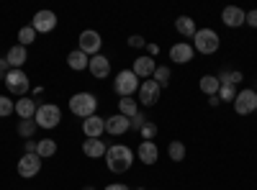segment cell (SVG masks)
<instances>
[{
	"label": "cell",
	"mask_w": 257,
	"mask_h": 190,
	"mask_svg": "<svg viewBox=\"0 0 257 190\" xmlns=\"http://www.w3.org/2000/svg\"><path fill=\"white\" fill-rule=\"evenodd\" d=\"M134 149L132 146H126V144H111L108 146V152H105V164H108V170L113 172V175H123V172H128V167L134 164Z\"/></svg>",
	"instance_id": "6da1fadb"
},
{
	"label": "cell",
	"mask_w": 257,
	"mask_h": 190,
	"mask_svg": "<svg viewBox=\"0 0 257 190\" xmlns=\"http://www.w3.org/2000/svg\"><path fill=\"white\" fill-rule=\"evenodd\" d=\"M70 113L72 116H77V118H90V116H95V111H98V98L93 95V93H75L72 98H70Z\"/></svg>",
	"instance_id": "7a4b0ae2"
},
{
	"label": "cell",
	"mask_w": 257,
	"mask_h": 190,
	"mask_svg": "<svg viewBox=\"0 0 257 190\" xmlns=\"http://www.w3.org/2000/svg\"><path fill=\"white\" fill-rule=\"evenodd\" d=\"M34 121H36L39 129L52 131V129H57V126L62 123V108H59V105H54V103H39Z\"/></svg>",
	"instance_id": "3957f363"
},
{
	"label": "cell",
	"mask_w": 257,
	"mask_h": 190,
	"mask_svg": "<svg viewBox=\"0 0 257 190\" xmlns=\"http://www.w3.org/2000/svg\"><path fill=\"white\" fill-rule=\"evenodd\" d=\"M219 47H221V39L213 29H198L196 36H193V49H196L198 54L211 57V54L219 52Z\"/></svg>",
	"instance_id": "277c9868"
},
{
	"label": "cell",
	"mask_w": 257,
	"mask_h": 190,
	"mask_svg": "<svg viewBox=\"0 0 257 190\" xmlns=\"http://www.w3.org/2000/svg\"><path fill=\"white\" fill-rule=\"evenodd\" d=\"M139 77L132 72V70H121L116 75V82H113V90L121 95V98H134V93H139Z\"/></svg>",
	"instance_id": "5b68a950"
},
{
	"label": "cell",
	"mask_w": 257,
	"mask_h": 190,
	"mask_svg": "<svg viewBox=\"0 0 257 190\" xmlns=\"http://www.w3.org/2000/svg\"><path fill=\"white\" fill-rule=\"evenodd\" d=\"M160 93H162V88L157 85V82L149 77V80H144L142 85H139V93H137V103H139V108H152V105L160 100Z\"/></svg>",
	"instance_id": "8992f818"
},
{
	"label": "cell",
	"mask_w": 257,
	"mask_h": 190,
	"mask_svg": "<svg viewBox=\"0 0 257 190\" xmlns=\"http://www.w3.org/2000/svg\"><path fill=\"white\" fill-rule=\"evenodd\" d=\"M6 88H8L13 95L24 98V95L29 93V88H31V80H29V75H26L24 70H11V72L6 75Z\"/></svg>",
	"instance_id": "52a82bcc"
},
{
	"label": "cell",
	"mask_w": 257,
	"mask_h": 190,
	"mask_svg": "<svg viewBox=\"0 0 257 190\" xmlns=\"http://www.w3.org/2000/svg\"><path fill=\"white\" fill-rule=\"evenodd\" d=\"M100 47H103V39H100V34H98V31H93V29L82 31V34L77 36V49H80V52H85L88 57L100 54Z\"/></svg>",
	"instance_id": "ba28073f"
},
{
	"label": "cell",
	"mask_w": 257,
	"mask_h": 190,
	"mask_svg": "<svg viewBox=\"0 0 257 190\" xmlns=\"http://www.w3.org/2000/svg\"><path fill=\"white\" fill-rule=\"evenodd\" d=\"M41 159L39 154H24L18 159V164H16V172H18V177H24V180H31V177H36L39 172H41Z\"/></svg>",
	"instance_id": "9c48e42d"
},
{
	"label": "cell",
	"mask_w": 257,
	"mask_h": 190,
	"mask_svg": "<svg viewBox=\"0 0 257 190\" xmlns=\"http://www.w3.org/2000/svg\"><path fill=\"white\" fill-rule=\"evenodd\" d=\"M234 111H237L239 116H249L257 111V90L252 88H244L237 93V98H234Z\"/></svg>",
	"instance_id": "30bf717a"
},
{
	"label": "cell",
	"mask_w": 257,
	"mask_h": 190,
	"mask_svg": "<svg viewBox=\"0 0 257 190\" xmlns=\"http://www.w3.org/2000/svg\"><path fill=\"white\" fill-rule=\"evenodd\" d=\"M31 26L36 34H52L57 29V13L54 11H36L34 18H31Z\"/></svg>",
	"instance_id": "8fae6325"
},
{
	"label": "cell",
	"mask_w": 257,
	"mask_h": 190,
	"mask_svg": "<svg viewBox=\"0 0 257 190\" xmlns=\"http://www.w3.org/2000/svg\"><path fill=\"white\" fill-rule=\"evenodd\" d=\"M193 57H196V49H193L190 41H175L170 47V59L175 65H188V62H193Z\"/></svg>",
	"instance_id": "7c38bea8"
},
{
	"label": "cell",
	"mask_w": 257,
	"mask_h": 190,
	"mask_svg": "<svg viewBox=\"0 0 257 190\" xmlns=\"http://www.w3.org/2000/svg\"><path fill=\"white\" fill-rule=\"evenodd\" d=\"M221 21H224V26H229V29H239V26H244V21H247V11H242L239 6H226L221 11Z\"/></svg>",
	"instance_id": "4fadbf2b"
},
{
	"label": "cell",
	"mask_w": 257,
	"mask_h": 190,
	"mask_svg": "<svg viewBox=\"0 0 257 190\" xmlns=\"http://www.w3.org/2000/svg\"><path fill=\"white\" fill-rule=\"evenodd\" d=\"M155 70H157V62H155L152 57H147V54L137 57L134 65H132V72H134L139 80H149V77L155 75Z\"/></svg>",
	"instance_id": "5bb4252c"
},
{
	"label": "cell",
	"mask_w": 257,
	"mask_h": 190,
	"mask_svg": "<svg viewBox=\"0 0 257 190\" xmlns=\"http://www.w3.org/2000/svg\"><path fill=\"white\" fill-rule=\"evenodd\" d=\"M88 70H90V75L95 80H105V77L111 75V59L105 57V54H95V57H90Z\"/></svg>",
	"instance_id": "9a60e30c"
},
{
	"label": "cell",
	"mask_w": 257,
	"mask_h": 190,
	"mask_svg": "<svg viewBox=\"0 0 257 190\" xmlns=\"http://www.w3.org/2000/svg\"><path fill=\"white\" fill-rule=\"evenodd\" d=\"M137 157H139V162L142 164H157V159H160V149H157V144L155 141H142L139 146H137V152H134Z\"/></svg>",
	"instance_id": "2e32d148"
},
{
	"label": "cell",
	"mask_w": 257,
	"mask_h": 190,
	"mask_svg": "<svg viewBox=\"0 0 257 190\" xmlns=\"http://www.w3.org/2000/svg\"><path fill=\"white\" fill-rule=\"evenodd\" d=\"M82 134H85V139H100L105 134V118H100V116L85 118L82 121Z\"/></svg>",
	"instance_id": "e0dca14e"
},
{
	"label": "cell",
	"mask_w": 257,
	"mask_h": 190,
	"mask_svg": "<svg viewBox=\"0 0 257 190\" xmlns=\"http://www.w3.org/2000/svg\"><path fill=\"white\" fill-rule=\"evenodd\" d=\"M128 129H132V126H128V118L121 116V113L105 118V134H111V136H123V134H128Z\"/></svg>",
	"instance_id": "ac0fdd59"
},
{
	"label": "cell",
	"mask_w": 257,
	"mask_h": 190,
	"mask_svg": "<svg viewBox=\"0 0 257 190\" xmlns=\"http://www.w3.org/2000/svg\"><path fill=\"white\" fill-rule=\"evenodd\" d=\"M6 62L11 65V70H24V65L29 62V49L21 47V44H13L6 54Z\"/></svg>",
	"instance_id": "d6986e66"
},
{
	"label": "cell",
	"mask_w": 257,
	"mask_h": 190,
	"mask_svg": "<svg viewBox=\"0 0 257 190\" xmlns=\"http://www.w3.org/2000/svg\"><path fill=\"white\" fill-rule=\"evenodd\" d=\"M105 152H108V146H105L103 139H85L82 141V154L90 157V159H103Z\"/></svg>",
	"instance_id": "ffe728a7"
},
{
	"label": "cell",
	"mask_w": 257,
	"mask_h": 190,
	"mask_svg": "<svg viewBox=\"0 0 257 190\" xmlns=\"http://www.w3.org/2000/svg\"><path fill=\"white\" fill-rule=\"evenodd\" d=\"M36 108H39V103H36L34 98H29V95H24V98L16 100V113H18L21 121H31V118L36 116Z\"/></svg>",
	"instance_id": "44dd1931"
},
{
	"label": "cell",
	"mask_w": 257,
	"mask_h": 190,
	"mask_svg": "<svg viewBox=\"0 0 257 190\" xmlns=\"http://www.w3.org/2000/svg\"><path fill=\"white\" fill-rule=\"evenodd\" d=\"M67 65H70V70L82 72V70H88V65H90V57L85 54V52H80V49H72V52L67 54Z\"/></svg>",
	"instance_id": "7402d4cb"
},
{
	"label": "cell",
	"mask_w": 257,
	"mask_h": 190,
	"mask_svg": "<svg viewBox=\"0 0 257 190\" xmlns=\"http://www.w3.org/2000/svg\"><path fill=\"white\" fill-rule=\"evenodd\" d=\"M175 31H178L180 36L193 39V36H196V31H198V26H196V21H193L190 16H178V18H175Z\"/></svg>",
	"instance_id": "603a6c76"
},
{
	"label": "cell",
	"mask_w": 257,
	"mask_h": 190,
	"mask_svg": "<svg viewBox=\"0 0 257 190\" xmlns=\"http://www.w3.org/2000/svg\"><path fill=\"white\" fill-rule=\"evenodd\" d=\"M198 88H201V93L203 95H219V88H221V82H219V77L216 75H203L201 77V82H198Z\"/></svg>",
	"instance_id": "cb8c5ba5"
},
{
	"label": "cell",
	"mask_w": 257,
	"mask_h": 190,
	"mask_svg": "<svg viewBox=\"0 0 257 190\" xmlns=\"http://www.w3.org/2000/svg\"><path fill=\"white\" fill-rule=\"evenodd\" d=\"M139 111H142V108H139V103H137L134 98H121V100H118V113H121V116L134 118Z\"/></svg>",
	"instance_id": "d4e9b609"
},
{
	"label": "cell",
	"mask_w": 257,
	"mask_h": 190,
	"mask_svg": "<svg viewBox=\"0 0 257 190\" xmlns=\"http://www.w3.org/2000/svg\"><path fill=\"white\" fill-rule=\"evenodd\" d=\"M36 154H39L41 159L54 157V154H57V141H54V139H41V141L36 144Z\"/></svg>",
	"instance_id": "484cf974"
},
{
	"label": "cell",
	"mask_w": 257,
	"mask_h": 190,
	"mask_svg": "<svg viewBox=\"0 0 257 190\" xmlns=\"http://www.w3.org/2000/svg\"><path fill=\"white\" fill-rule=\"evenodd\" d=\"M152 80H155L157 85L165 90V88H170V80H173V72H170V67H167V65H157V70H155Z\"/></svg>",
	"instance_id": "4316f807"
},
{
	"label": "cell",
	"mask_w": 257,
	"mask_h": 190,
	"mask_svg": "<svg viewBox=\"0 0 257 190\" xmlns=\"http://www.w3.org/2000/svg\"><path fill=\"white\" fill-rule=\"evenodd\" d=\"M167 157L173 159V162H183V159H185V144L178 141V139L170 141V144H167Z\"/></svg>",
	"instance_id": "83f0119b"
},
{
	"label": "cell",
	"mask_w": 257,
	"mask_h": 190,
	"mask_svg": "<svg viewBox=\"0 0 257 190\" xmlns=\"http://www.w3.org/2000/svg\"><path fill=\"white\" fill-rule=\"evenodd\" d=\"M36 121L31 118V121H18V126H16V134L21 136V139H31L34 134H36Z\"/></svg>",
	"instance_id": "f1b7e54d"
},
{
	"label": "cell",
	"mask_w": 257,
	"mask_h": 190,
	"mask_svg": "<svg viewBox=\"0 0 257 190\" xmlns=\"http://www.w3.org/2000/svg\"><path fill=\"white\" fill-rule=\"evenodd\" d=\"M34 41H36V31H34L31 24L24 26V29H18V44H21V47L29 49V44H34Z\"/></svg>",
	"instance_id": "f546056e"
},
{
	"label": "cell",
	"mask_w": 257,
	"mask_h": 190,
	"mask_svg": "<svg viewBox=\"0 0 257 190\" xmlns=\"http://www.w3.org/2000/svg\"><path fill=\"white\" fill-rule=\"evenodd\" d=\"M157 134H160V129H157V123H152V121H147V123L142 126V131H139L142 141H155Z\"/></svg>",
	"instance_id": "4dcf8cb0"
},
{
	"label": "cell",
	"mask_w": 257,
	"mask_h": 190,
	"mask_svg": "<svg viewBox=\"0 0 257 190\" xmlns=\"http://www.w3.org/2000/svg\"><path fill=\"white\" fill-rule=\"evenodd\" d=\"M219 98H221V103H234V98H237V85H231V82L221 85L219 88Z\"/></svg>",
	"instance_id": "1f68e13d"
},
{
	"label": "cell",
	"mask_w": 257,
	"mask_h": 190,
	"mask_svg": "<svg viewBox=\"0 0 257 190\" xmlns=\"http://www.w3.org/2000/svg\"><path fill=\"white\" fill-rule=\"evenodd\" d=\"M11 113H16V100H11L8 95H0V118H8Z\"/></svg>",
	"instance_id": "d6a6232c"
},
{
	"label": "cell",
	"mask_w": 257,
	"mask_h": 190,
	"mask_svg": "<svg viewBox=\"0 0 257 190\" xmlns=\"http://www.w3.org/2000/svg\"><path fill=\"white\" fill-rule=\"evenodd\" d=\"M144 123H147V116H144V111H139V113H137L134 118H128V126H132V129H128V131H137V134H139Z\"/></svg>",
	"instance_id": "836d02e7"
},
{
	"label": "cell",
	"mask_w": 257,
	"mask_h": 190,
	"mask_svg": "<svg viewBox=\"0 0 257 190\" xmlns=\"http://www.w3.org/2000/svg\"><path fill=\"white\" fill-rule=\"evenodd\" d=\"M128 47H132V49H144L147 47V39L139 36V34H132V36H128Z\"/></svg>",
	"instance_id": "e575fe53"
},
{
	"label": "cell",
	"mask_w": 257,
	"mask_h": 190,
	"mask_svg": "<svg viewBox=\"0 0 257 190\" xmlns=\"http://www.w3.org/2000/svg\"><path fill=\"white\" fill-rule=\"evenodd\" d=\"M244 24H247L249 29H257V8L247 11V21H244Z\"/></svg>",
	"instance_id": "d590c367"
},
{
	"label": "cell",
	"mask_w": 257,
	"mask_h": 190,
	"mask_svg": "<svg viewBox=\"0 0 257 190\" xmlns=\"http://www.w3.org/2000/svg\"><path fill=\"white\" fill-rule=\"evenodd\" d=\"M36 144H39V141L26 139V144H24V154H36Z\"/></svg>",
	"instance_id": "8d00e7d4"
},
{
	"label": "cell",
	"mask_w": 257,
	"mask_h": 190,
	"mask_svg": "<svg viewBox=\"0 0 257 190\" xmlns=\"http://www.w3.org/2000/svg\"><path fill=\"white\" fill-rule=\"evenodd\" d=\"M8 72H11V65H8L6 57H3V59H0V80H3V82H6V75Z\"/></svg>",
	"instance_id": "74e56055"
},
{
	"label": "cell",
	"mask_w": 257,
	"mask_h": 190,
	"mask_svg": "<svg viewBox=\"0 0 257 190\" xmlns=\"http://www.w3.org/2000/svg\"><path fill=\"white\" fill-rule=\"evenodd\" d=\"M157 54H160V47H157V44H149V41H147V57L155 59Z\"/></svg>",
	"instance_id": "f35d334b"
},
{
	"label": "cell",
	"mask_w": 257,
	"mask_h": 190,
	"mask_svg": "<svg viewBox=\"0 0 257 190\" xmlns=\"http://www.w3.org/2000/svg\"><path fill=\"white\" fill-rule=\"evenodd\" d=\"M242 80H244V75H242L239 70H234V72H231V85H237V82H242Z\"/></svg>",
	"instance_id": "ab89813d"
},
{
	"label": "cell",
	"mask_w": 257,
	"mask_h": 190,
	"mask_svg": "<svg viewBox=\"0 0 257 190\" xmlns=\"http://www.w3.org/2000/svg\"><path fill=\"white\" fill-rule=\"evenodd\" d=\"M105 190H128V185H123V182H111V185H105Z\"/></svg>",
	"instance_id": "60d3db41"
},
{
	"label": "cell",
	"mask_w": 257,
	"mask_h": 190,
	"mask_svg": "<svg viewBox=\"0 0 257 190\" xmlns=\"http://www.w3.org/2000/svg\"><path fill=\"white\" fill-rule=\"evenodd\" d=\"M208 103L213 105V108H216V105H221V98H219V95H211V98H208Z\"/></svg>",
	"instance_id": "b9f144b4"
},
{
	"label": "cell",
	"mask_w": 257,
	"mask_h": 190,
	"mask_svg": "<svg viewBox=\"0 0 257 190\" xmlns=\"http://www.w3.org/2000/svg\"><path fill=\"white\" fill-rule=\"evenodd\" d=\"M85 190H95V187H93V185H88V187H85Z\"/></svg>",
	"instance_id": "7bdbcfd3"
},
{
	"label": "cell",
	"mask_w": 257,
	"mask_h": 190,
	"mask_svg": "<svg viewBox=\"0 0 257 190\" xmlns=\"http://www.w3.org/2000/svg\"><path fill=\"white\" fill-rule=\"evenodd\" d=\"M137 190H144V187H137Z\"/></svg>",
	"instance_id": "ee69618b"
}]
</instances>
